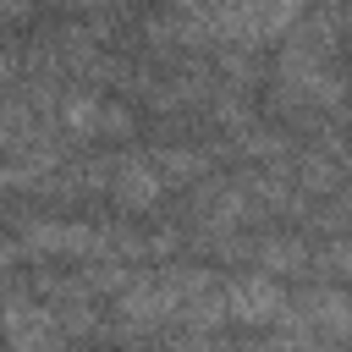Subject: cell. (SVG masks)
Listing matches in <instances>:
<instances>
[{"instance_id": "1", "label": "cell", "mask_w": 352, "mask_h": 352, "mask_svg": "<svg viewBox=\"0 0 352 352\" xmlns=\"http://www.w3.org/2000/svg\"><path fill=\"white\" fill-rule=\"evenodd\" d=\"M308 0H198V33L204 38H236V44H270L286 38L302 22Z\"/></svg>"}, {"instance_id": "2", "label": "cell", "mask_w": 352, "mask_h": 352, "mask_svg": "<svg viewBox=\"0 0 352 352\" xmlns=\"http://www.w3.org/2000/svg\"><path fill=\"white\" fill-rule=\"evenodd\" d=\"M0 336H6L11 352H60V341H66L60 314L44 308V302H28V297H11V302H6Z\"/></svg>"}, {"instance_id": "3", "label": "cell", "mask_w": 352, "mask_h": 352, "mask_svg": "<svg viewBox=\"0 0 352 352\" xmlns=\"http://www.w3.org/2000/svg\"><path fill=\"white\" fill-rule=\"evenodd\" d=\"M226 292V319L248 324V330H264V324H280V314L292 308L286 292L270 280V275H236L220 286Z\"/></svg>"}, {"instance_id": "4", "label": "cell", "mask_w": 352, "mask_h": 352, "mask_svg": "<svg viewBox=\"0 0 352 352\" xmlns=\"http://www.w3.org/2000/svg\"><path fill=\"white\" fill-rule=\"evenodd\" d=\"M22 242L33 253H60V258H88L104 253V231H94L88 220H28Z\"/></svg>"}, {"instance_id": "5", "label": "cell", "mask_w": 352, "mask_h": 352, "mask_svg": "<svg viewBox=\"0 0 352 352\" xmlns=\"http://www.w3.org/2000/svg\"><path fill=\"white\" fill-rule=\"evenodd\" d=\"M116 314H121V330H148V324H160V319H176V314H182V297L165 286V275H138V280L121 292Z\"/></svg>"}, {"instance_id": "6", "label": "cell", "mask_w": 352, "mask_h": 352, "mask_svg": "<svg viewBox=\"0 0 352 352\" xmlns=\"http://www.w3.org/2000/svg\"><path fill=\"white\" fill-rule=\"evenodd\" d=\"M110 192H116V204H126V209H154V204L165 198V176H160L148 160H116Z\"/></svg>"}, {"instance_id": "7", "label": "cell", "mask_w": 352, "mask_h": 352, "mask_svg": "<svg viewBox=\"0 0 352 352\" xmlns=\"http://www.w3.org/2000/svg\"><path fill=\"white\" fill-rule=\"evenodd\" d=\"M302 324L308 330H324L330 341H352V297L336 292V286H319L302 297Z\"/></svg>"}, {"instance_id": "8", "label": "cell", "mask_w": 352, "mask_h": 352, "mask_svg": "<svg viewBox=\"0 0 352 352\" xmlns=\"http://www.w3.org/2000/svg\"><path fill=\"white\" fill-rule=\"evenodd\" d=\"M253 253H258V264H264V270H280V275L308 270V248H302L297 236H264Z\"/></svg>"}, {"instance_id": "9", "label": "cell", "mask_w": 352, "mask_h": 352, "mask_svg": "<svg viewBox=\"0 0 352 352\" xmlns=\"http://www.w3.org/2000/svg\"><path fill=\"white\" fill-rule=\"evenodd\" d=\"M104 116H110V110H104L94 94H66V99H60V121H66L72 132H104Z\"/></svg>"}, {"instance_id": "10", "label": "cell", "mask_w": 352, "mask_h": 352, "mask_svg": "<svg viewBox=\"0 0 352 352\" xmlns=\"http://www.w3.org/2000/svg\"><path fill=\"white\" fill-rule=\"evenodd\" d=\"M148 165H154L165 182H192V176H204V170H209V160H204V154H192V148H160Z\"/></svg>"}, {"instance_id": "11", "label": "cell", "mask_w": 352, "mask_h": 352, "mask_svg": "<svg viewBox=\"0 0 352 352\" xmlns=\"http://www.w3.org/2000/svg\"><path fill=\"white\" fill-rule=\"evenodd\" d=\"M297 182H302L308 192H330V187H336V165H330V160H319V154H308Z\"/></svg>"}, {"instance_id": "12", "label": "cell", "mask_w": 352, "mask_h": 352, "mask_svg": "<svg viewBox=\"0 0 352 352\" xmlns=\"http://www.w3.org/2000/svg\"><path fill=\"white\" fill-rule=\"evenodd\" d=\"M319 264H324L330 275H352V242H330V248L319 253Z\"/></svg>"}, {"instance_id": "13", "label": "cell", "mask_w": 352, "mask_h": 352, "mask_svg": "<svg viewBox=\"0 0 352 352\" xmlns=\"http://www.w3.org/2000/svg\"><path fill=\"white\" fill-rule=\"evenodd\" d=\"M242 148H248V154H280V138H258V132H248Z\"/></svg>"}, {"instance_id": "14", "label": "cell", "mask_w": 352, "mask_h": 352, "mask_svg": "<svg viewBox=\"0 0 352 352\" xmlns=\"http://www.w3.org/2000/svg\"><path fill=\"white\" fill-rule=\"evenodd\" d=\"M11 258H16V248H11V242H0V270H6Z\"/></svg>"}, {"instance_id": "15", "label": "cell", "mask_w": 352, "mask_h": 352, "mask_svg": "<svg viewBox=\"0 0 352 352\" xmlns=\"http://www.w3.org/2000/svg\"><path fill=\"white\" fill-rule=\"evenodd\" d=\"M0 77H11V55L6 50H0Z\"/></svg>"}, {"instance_id": "16", "label": "cell", "mask_w": 352, "mask_h": 352, "mask_svg": "<svg viewBox=\"0 0 352 352\" xmlns=\"http://www.w3.org/2000/svg\"><path fill=\"white\" fill-rule=\"evenodd\" d=\"M0 319H6V297H0Z\"/></svg>"}]
</instances>
